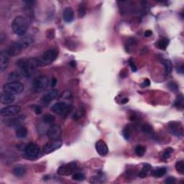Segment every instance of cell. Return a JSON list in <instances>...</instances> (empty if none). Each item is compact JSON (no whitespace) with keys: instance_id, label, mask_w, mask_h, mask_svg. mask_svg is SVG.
I'll return each mask as SVG.
<instances>
[{"instance_id":"obj_40","label":"cell","mask_w":184,"mask_h":184,"mask_svg":"<svg viewBox=\"0 0 184 184\" xmlns=\"http://www.w3.org/2000/svg\"><path fill=\"white\" fill-rule=\"evenodd\" d=\"M152 32L151 30H146L145 32V36L147 37V38L152 36Z\"/></svg>"},{"instance_id":"obj_30","label":"cell","mask_w":184,"mask_h":184,"mask_svg":"<svg viewBox=\"0 0 184 184\" xmlns=\"http://www.w3.org/2000/svg\"><path fill=\"white\" fill-rule=\"evenodd\" d=\"M72 179L77 181H83L85 179V175H84L83 173L77 172V173H73V176H72Z\"/></svg>"},{"instance_id":"obj_43","label":"cell","mask_w":184,"mask_h":184,"mask_svg":"<svg viewBox=\"0 0 184 184\" xmlns=\"http://www.w3.org/2000/svg\"><path fill=\"white\" fill-rule=\"evenodd\" d=\"M127 101H128V99H127V98H125V99H124V100H123L122 101V103L123 104H126Z\"/></svg>"},{"instance_id":"obj_35","label":"cell","mask_w":184,"mask_h":184,"mask_svg":"<svg viewBox=\"0 0 184 184\" xmlns=\"http://www.w3.org/2000/svg\"><path fill=\"white\" fill-rule=\"evenodd\" d=\"M168 88L171 90V91H176L179 89V87L176 84L175 82H171V83H168Z\"/></svg>"},{"instance_id":"obj_41","label":"cell","mask_w":184,"mask_h":184,"mask_svg":"<svg viewBox=\"0 0 184 184\" xmlns=\"http://www.w3.org/2000/svg\"><path fill=\"white\" fill-rule=\"evenodd\" d=\"M183 69H184L183 66H179V67L177 68V72H178V73H181V74H183Z\"/></svg>"},{"instance_id":"obj_8","label":"cell","mask_w":184,"mask_h":184,"mask_svg":"<svg viewBox=\"0 0 184 184\" xmlns=\"http://www.w3.org/2000/svg\"><path fill=\"white\" fill-rule=\"evenodd\" d=\"M61 133L62 130L59 125L53 124L47 131V136L50 140H59L61 136Z\"/></svg>"},{"instance_id":"obj_2","label":"cell","mask_w":184,"mask_h":184,"mask_svg":"<svg viewBox=\"0 0 184 184\" xmlns=\"http://www.w3.org/2000/svg\"><path fill=\"white\" fill-rule=\"evenodd\" d=\"M29 20L27 17L19 15L15 17L11 24L12 30L15 35L18 36H24L29 27Z\"/></svg>"},{"instance_id":"obj_20","label":"cell","mask_w":184,"mask_h":184,"mask_svg":"<svg viewBox=\"0 0 184 184\" xmlns=\"http://www.w3.org/2000/svg\"><path fill=\"white\" fill-rule=\"evenodd\" d=\"M168 44H169V40L168 38H162L156 43L155 46L160 50H164L167 48Z\"/></svg>"},{"instance_id":"obj_22","label":"cell","mask_w":184,"mask_h":184,"mask_svg":"<svg viewBox=\"0 0 184 184\" xmlns=\"http://www.w3.org/2000/svg\"><path fill=\"white\" fill-rule=\"evenodd\" d=\"M27 135V129L25 126H20L17 129L16 136L18 138H25Z\"/></svg>"},{"instance_id":"obj_38","label":"cell","mask_w":184,"mask_h":184,"mask_svg":"<svg viewBox=\"0 0 184 184\" xmlns=\"http://www.w3.org/2000/svg\"><path fill=\"white\" fill-rule=\"evenodd\" d=\"M34 110H35V112L37 114H40L41 113H42V109H41V107L38 105L35 106Z\"/></svg>"},{"instance_id":"obj_13","label":"cell","mask_w":184,"mask_h":184,"mask_svg":"<svg viewBox=\"0 0 184 184\" xmlns=\"http://www.w3.org/2000/svg\"><path fill=\"white\" fill-rule=\"evenodd\" d=\"M169 130L172 134L177 137H182L183 134V127L181 123L171 122L169 124Z\"/></svg>"},{"instance_id":"obj_25","label":"cell","mask_w":184,"mask_h":184,"mask_svg":"<svg viewBox=\"0 0 184 184\" xmlns=\"http://www.w3.org/2000/svg\"><path fill=\"white\" fill-rule=\"evenodd\" d=\"M56 120V118L53 115L50 114H46L43 117V121L44 123H46V124H53Z\"/></svg>"},{"instance_id":"obj_39","label":"cell","mask_w":184,"mask_h":184,"mask_svg":"<svg viewBox=\"0 0 184 184\" xmlns=\"http://www.w3.org/2000/svg\"><path fill=\"white\" fill-rule=\"evenodd\" d=\"M130 66L131 67V69H132V72L137 71V69H138V68H137V66L135 65L134 63H133L132 61H131V60L130 61Z\"/></svg>"},{"instance_id":"obj_37","label":"cell","mask_w":184,"mask_h":184,"mask_svg":"<svg viewBox=\"0 0 184 184\" xmlns=\"http://www.w3.org/2000/svg\"><path fill=\"white\" fill-rule=\"evenodd\" d=\"M150 85V81L149 79H145V81L142 82V83H141V87H149Z\"/></svg>"},{"instance_id":"obj_16","label":"cell","mask_w":184,"mask_h":184,"mask_svg":"<svg viewBox=\"0 0 184 184\" xmlns=\"http://www.w3.org/2000/svg\"><path fill=\"white\" fill-rule=\"evenodd\" d=\"M95 148L98 153L101 156L107 155L108 154V147H107V144H106L105 142H104L103 140H99L98 142H97Z\"/></svg>"},{"instance_id":"obj_27","label":"cell","mask_w":184,"mask_h":184,"mask_svg":"<svg viewBox=\"0 0 184 184\" xmlns=\"http://www.w3.org/2000/svg\"><path fill=\"white\" fill-rule=\"evenodd\" d=\"M78 12H79V16L80 18L83 17L86 15V12H87V9H86V5L85 3L81 2L79 5V9H78Z\"/></svg>"},{"instance_id":"obj_18","label":"cell","mask_w":184,"mask_h":184,"mask_svg":"<svg viewBox=\"0 0 184 184\" xmlns=\"http://www.w3.org/2000/svg\"><path fill=\"white\" fill-rule=\"evenodd\" d=\"M15 100V95L7 93V92H2V93L1 94L0 101H1V103L2 104H9L13 103Z\"/></svg>"},{"instance_id":"obj_29","label":"cell","mask_w":184,"mask_h":184,"mask_svg":"<svg viewBox=\"0 0 184 184\" xmlns=\"http://www.w3.org/2000/svg\"><path fill=\"white\" fill-rule=\"evenodd\" d=\"M21 79V76L19 73H15V72H12L9 74L8 80L12 81H18Z\"/></svg>"},{"instance_id":"obj_36","label":"cell","mask_w":184,"mask_h":184,"mask_svg":"<svg viewBox=\"0 0 184 184\" xmlns=\"http://www.w3.org/2000/svg\"><path fill=\"white\" fill-rule=\"evenodd\" d=\"M175 182L176 179L174 177H168L165 180V183L167 184H174Z\"/></svg>"},{"instance_id":"obj_3","label":"cell","mask_w":184,"mask_h":184,"mask_svg":"<svg viewBox=\"0 0 184 184\" xmlns=\"http://www.w3.org/2000/svg\"><path fill=\"white\" fill-rule=\"evenodd\" d=\"M3 91L12 95L20 94L24 91V85L19 81L9 82L4 85Z\"/></svg>"},{"instance_id":"obj_21","label":"cell","mask_w":184,"mask_h":184,"mask_svg":"<svg viewBox=\"0 0 184 184\" xmlns=\"http://www.w3.org/2000/svg\"><path fill=\"white\" fill-rule=\"evenodd\" d=\"M162 64L165 67V74L168 75L171 73L172 70H173V64H172L171 61L170 60L168 59H164L162 60Z\"/></svg>"},{"instance_id":"obj_32","label":"cell","mask_w":184,"mask_h":184,"mask_svg":"<svg viewBox=\"0 0 184 184\" xmlns=\"http://www.w3.org/2000/svg\"><path fill=\"white\" fill-rule=\"evenodd\" d=\"M153 131V128L148 124H145L142 127V132L145 134H150Z\"/></svg>"},{"instance_id":"obj_31","label":"cell","mask_w":184,"mask_h":184,"mask_svg":"<svg viewBox=\"0 0 184 184\" xmlns=\"http://www.w3.org/2000/svg\"><path fill=\"white\" fill-rule=\"evenodd\" d=\"M174 104L176 107H178V108H183V95H180L179 97H177V99H176V100L175 101V103H174Z\"/></svg>"},{"instance_id":"obj_24","label":"cell","mask_w":184,"mask_h":184,"mask_svg":"<svg viewBox=\"0 0 184 184\" xmlns=\"http://www.w3.org/2000/svg\"><path fill=\"white\" fill-rule=\"evenodd\" d=\"M150 169H151V165L148 163H145L143 165V167L142 168V170H141L140 173L138 174L139 176L141 178H145L147 175L148 172L149 171Z\"/></svg>"},{"instance_id":"obj_10","label":"cell","mask_w":184,"mask_h":184,"mask_svg":"<svg viewBox=\"0 0 184 184\" xmlns=\"http://www.w3.org/2000/svg\"><path fill=\"white\" fill-rule=\"evenodd\" d=\"M62 146V141L60 140H50L43 147V152L45 154H49L54 152L55 150L59 149Z\"/></svg>"},{"instance_id":"obj_9","label":"cell","mask_w":184,"mask_h":184,"mask_svg":"<svg viewBox=\"0 0 184 184\" xmlns=\"http://www.w3.org/2000/svg\"><path fill=\"white\" fill-rule=\"evenodd\" d=\"M76 168V163L75 162H71L70 163L65 164L58 168L57 173L60 175H68L73 173Z\"/></svg>"},{"instance_id":"obj_12","label":"cell","mask_w":184,"mask_h":184,"mask_svg":"<svg viewBox=\"0 0 184 184\" xmlns=\"http://www.w3.org/2000/svg\"><path fill=\"white\" fill-rule=\"evenodd\" d=\"M25 116H24V115H19V116L5 119V124H7L9 127H20L19 125L25 120Z\"/></svg>"},{"instance_id":"obj_23","label":"cell","mask_w":184,"mask_h":184,"mask_svg":"<svg viewBox=\"0 0 184 184\" xmlns=\"http://www.w3.org/2000/svg\"><path fill=\"white\" fill-rule=\"evenodd\" d=\"M166 168L162 167V168H157L156 170H155V171H152V175L154 176V177L156 178H161L165 175L166 173Z\"/></svg>"},{"instance_id":"obj_11","label":"cell","mask_w":184,"mask_h":184,"mask_svg":"<svg viewBox=\"0 0 184 184\" xmlns=\"http://www.w3.org/2000/svg\"><path fill=\"white\" fill-rule=\"evenodd\" d=\"M25 152L29 158L33 159L38 155L40 152V148L36 143H30L25 147Z\"/></svg>"},{"instance_id":"obj_6","label":"cell","mask_w":184,"mask_h":184,"mask_svg":"<svg viewBox=\"0 0 184 184\" xmlns=\"http://www.w3.org/2000/svg\"><path fill=\"white\" fill-rule=\"evenodd\" d=\"M58 55V52L57 51V50H56V49L54 48L49 49V50H46V51L43 54L42 57L40 58L41 62H42L43 66H44L52 63L57 58Z\"/></svg>"},{"instance_id":"obj_14","label":"cell","mask_w":184,"mask_h":184,"mask_svg":"<svg viewBox=\"0 0 184 184\" xmlns=\"http://www.w3.org/2000/svg\"><path fill=\"white\" fill-rule=\"evenodd\" d=\"M9 56L5 51H2L0 53V72L2 73L7 69L9 66Z\"/></svg>"},{"instance_id":"obj_19","label":"cell","mask_w":184,"mask_h":184,"mask_svg":"<svg viewBox=\"0 0 184 184\" xmlns=\"http://www.w3.org/2000/svg\"><path fill=\"white\" fill-rule=\"evenodd\" d=\"M12 173L16 177H22L26 173V168L22 165H17L13 168Z\"/></svg>"},{"instance_id":"obj_34","label":"cell","mask_w":184,"mask_h":184,"mask_svg":"<svg viewBox=\"0 0 184 184\" xmlns=\"http://www.w3.org/2000/svg\"><path fill=\"white\" fill-rule=\"evenodd\" d=\"M173 150L172 149V148H168V149H166L165 151H164L163 154H162V158H163V159L167 160L171 156V154L173 153Z\"/></svg>"},{"instance_id":"obj_5","label":"cell","mask_w":184,"mask_h":184,"mask_svg":"<svg viewBox=\"0 0 184 184\" xmlns=\"http://www.w3.org/2000/svg\"><path fill=\"white\" fill-rule=\"evenodd\" d=\"M50 109L55 114L63 117L66 116L70 112L71 110V107L65 102L60 101L53 105Z\"/></svg>"},{"instance_id":"obj_26","label":"cell","mask_w":184,"mask_h":184,"mask_svg":"<svg viewBox=\"0 0 184 184\" xmlns=\"http://www.w3.org/2000/svg\"><path fill=\"white\" fill-rule=\"evenodd\" d=\"M145 152H146L145 147L142 145L137 146L135 149V154L138 156H139V157H142V156H143L145 153Z\"/></svg>"},{"instance_id":"obj_15","label":"cell","mask_w":184,"mask_h":184,"mask_svg":"<svg viewBox=\"0 0 184 184\" xmlns=\"http://www.w3.org/2000/svg\"><path fill=\"white\" fill-rule=\"evenodd\" d=\"M58 95V91L57 89H53L51 91H48V93L46 94L42 98L43 103L45 104L48 105L49 103L51 102L53 100H54Z\"/></svg>"},{"instance_id":"obj_7","label":"cell","mask_w":184,"mask_h":184,"mask_svg":"<svg viewBox=\"0 0 184 184\" xmlns=\"http://www.w3.org/2000/svg\"><path fill=\"white\" fill-rule=\"evenodd\" d=\"M21 111V107L18 105H10L4 107L1 109L0 113L3 117H14L18 114Z\"/></svg>"},{"instance_id":"obj_42","label":"cell","mask_w":184,"mask_h":184,"mask_svg":"<svg viewBox=\"0 0 184 184\" xmlns=\"http://www.w3.org/2000/svg\"><path fill=\"white\" fill-rule=\"evenodd\" d=\"M56 83H57V80H56V79H55V78H53V79L52 81H51V83H50V86H51L52 88H53L56 86Z\"/></svg>"},{"instance_id":"obj_4","label":"cell","mask_w":184,"mask_h":184,"mask_svg":"<svg viewBox=\"0 0 184 184\" xmlns=\"http://www.w3.org/2000/svg\"><path fill=\"white\" fill-rule=\"evenodd\" d=\"M49 79L46 76H40L32 82V89L36 92H41L46 89L49 85Z\"/></svg>"},{"instance_id":"obj_1","label":"cell","mask_w":184,"mask_h":184,"mask_svg":"<svg viewBox=\"0 0 184 184\" xmlns=\"http://www.w3.org/2000/svg\"><path fill=\"white\" fill-rule=\"evenodd\" d=\"M17 66L20 70L21 74L25 77H30L35 68L43 66L39 58H30V59H20L17 61Z\"/></svg>"},{"instance_id":"obj_17","label":"cell","mask_w":184,"mask_h":184,"mask_svg":"<svg viewBox=\"0 0 184 184\" xmlns=\"http://www.w3.org/2000/svg\"><path fill=\"white\" fill-rule=\"evenodd\" d=\"M74 12L71 7H66L63 11V19L66 22L70 23L73 21Z\"/></svg>"},{"instance_id":"obj_33","label":"cell","mask_w":184,"mask_h":184,"mask_svg":"<svg viewBox=\"0 0 184 184\" xmlns=\"http://www.w3.org/2000/svg\"><path fill=\"white\" fill-rule=\"evenodd\" d=\"M131 135H132V130L129 127H126L124 130H123V135L126 140H129L130 138Z\"/></svg>"},{"instance_id":"obj_28","label":"cell","mask_w":184,"mask_h":184,"mask_svg":"<svg viewBox=\"0 0 184 184\" xmlns=\"http://www.w3.org/2000/svg\"><path fill=\"white\" fill-rule=\"evenodd\" d=\"M175 169L177 172L179 173L183 174L184 173V162L183 160H179L177 161L175 163Z\"/></svg>"},{"instance_id":"obj_44","label":"cell","mask_w":184,"mask_h":184,"mask_svg":"<svg viewBox=\"0 0 184 184\" xmlns=\"http://www.w3.org/2000/svg\"><path fill=\"white\" fill-rule=\"evenodd\" d=\"M70 65L73 66V67H75V66H76V61H72L71 63H70Z\"/></svg>"}]
</instances>
